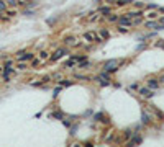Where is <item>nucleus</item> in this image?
Segmentation results:
<instances>
[{
	"instance_id": "f3484780",
	"label": "nucleus",
	"mask_w": 164,
	"mask_h": 147,
	"mask_svg": "<svg viewBox=\"0 0 164 147\" xmlns=\"http://www.w3.org/2000/svg\"><path fill=\"white\" fill-rule=\"evenodd\" d=\"M51 118H58V119H61V118H62V114H61V113H52Z\"/></svg>"
},
{
	"instance_id": "a211bd4d",
	"label": "nucleus",
	"mask_w": 164,
	"mask_h": 147,
	"mask_svg": "<svg viewBox=\"0 0 164 147\" xmlns=\"http://www.w3.org/2000/svg\"><path fill=\"white\" fill-rule=\"evenodd\" d=\"M139 23H141V18H135V20H133V26H135V25H139Z\"/></svg>"
},
{
	"instance_id": "1a4fd4ad",
	"label": "nucleus",
	"mask_w": 164,
	"mask_h": 147,
	"mask_svg": "<svg viewBox=\"0 0 164 147\" xmlns=\"http://www.w3.org/2000/svg\"><path fill=\"white\" fill-rule=\"evenodd\" d=\"M141 121H143L144 124H148V123H149V114H148V113H143V114H141Z\"/></svg>"
},
{
	"instance_id": "2eb2a0df",
	"label": "nucleus",
	"mask_w": 164,
	"mask_h": 147,
	"mask_svg": "<svg viewBox=\"0 0 164 147\" xmlns=\"http://www.w3.org/2000/svg\"><path fill=\"white\" fill-rule=\"evenodd\" d=\"M5 13L8 15V16H15V15H17V12H15V10H5Z\"/></svg>"
},
{
	"instance_id": "423d86ee",
	"label": "nucleus",
	"mask_w": 164,
	"mask_h": 147,
	"mask_svg": "<svg viewBox=\"0 0 164 147\" xmlns=\"http://www.w3.org/2000/svg\"><path fill=\"white\" fill-rule=\"evenodd\" d=\"M139 93L143 95V96H146V98H151V96H153V92H151L149 88H139Z\"/></svg>"
},
{
	"instance_id": "7ed1b4c3",
	"label": "nucleus",
	"mask_w": 164,
	"mask_h": 147,
	"mask_svg": "<svg viewBox=\"0 0 164 147\" xmlns=\"http://www.w3.org/2000/svg\"><path fill=\"white\" fill-rule=\"evenodd\" d=\"M33 57H35V54H31V52H18L17 54V60L18 62H28Z\"/></svg>"
},
{
	"instance_id": "9d476101",
	"label": "nucleus",
	"mask_w": 164,
	"mask_h": 147,
	"mask_svg": "<svg viewBox=\"0 0 164 147\" xmlns=\"http://www.w3.org/2000/svg\"><path fill=\"white\" fill-rule=\"evenodd\" d=\"M18 69H20V70H25V69H28V62H18Z\"/></svg>"
},
{
	"instance_id": "f03ea898",
	"label": "nucleus",
	"mask_w": 164,
	"mask_h": 147,
	"mask_svg": "<svg viewBox=\"0 0 164 147\" xmlns=\"http://www.w3.org/2000/svg\"><path fill=\"white\" fill-rule=\"evenodd\" d=\"M84 39L89 41V43H98V41H102L100 38H98V34L94 33V31H87V33H84Z\"/></svg>"
},
{
	"instance_id": "0eeeda50",
	"label": "nucleus",
	"mask_w": 164,
	"mask_h": 147,
	"mask_svg": "<svg viewBox=\"0 0 164 147\" xmlns=\"http://www.w3.org/2000/svg\"><path fill=\"white\" fill-rule=\"evenodd\" d=\"M148 85H149V88H153V90H156V88L159 87V83H157V82L154 80V79H151V80L148 82Z\"/></svg>"
},
{
	"instance_id": "4468645a",
	"label": "nucleus",
	"mask_w": 164,
	"mask_h": 147,
	"mask_svg": "<svg viewBox=\"0 0 164 147\" xmlns=\"http://www.w3.org/2000/svg\"><path fill=\"white\" fill-rule=\"evenodd\" d=\"M44 59H48V52H46V51H43V52L39 54V60H44Z\"/></svg>"
},
{
	"instance_id": "4be33fe9",
	"label": "nucleus",
	"mask_w": 164,
	"mask_h": 147,
	"mask_svg": "<svg viewBox=\"0 0 164 147\" xmlns=\"http://www.w3.org/2000/svg\"><path fill=\"white\" fill-rule=\"evenodd\" d=\"M157 23H161V25H164V16H161V18L157 20Z\"/></svg>"
},
{
	"instance_id": "20e7f679",
	"label": "nucleus",
	"mask_w": 164,
	"mask_h": 147,
	"mask_svg": "<svg viewBox=\"0 0 164 147\" xmlns=\"http://www.w3.org/2000/svg\"><path fill=\"white\" fill-rule=\"evenodd\" d=\"M118 23H120L122 26L133 28V20H131V18H128V16H122V18H118Z\"/></svg>"
},
{
	"instance_id": "6e6552de",
	"label": "nucleus",
	"mask_w": 164,
	"mask_h": 147,
	"mask_svg": "<svg viewBox=\"0 0 164 147\" xmlns=\"http://www.w3.org/2000/svg\"><path fill=\"white\" fill-rule=\"evenodd\" d=\"M98 38H100V39H107V38H108V31H107V30H100Z\"/></svg>"
},
{
	"instance_id": "aec40b11",
	"label": "nucleus",
	"mask_w": 164,
	"mask_h": 147,
	"mask_svg": "<svg viewBox=\"0 0 164 147\" xmlns=\"http://www.w3.org/2000/svg\"><path fill=\"white\" fill-rule=\"evenodd\" d=\"M148 16H149V18H156L157 13H156V12H151V13H148Z\"/></svg>"
},
{
	"instance_id": "b1692460",
	"label": "nucleus",
	"mask_w": 164,
	"mask_h": 147,
	"mask_svg": "<svg viewBox=\"0 0 164 147\" xmlns=\"http://www.w3.org/2000/svg\"><path fill=\"white\" fill-rule=\"evenodd\" d=\"M0 72H2V69H0Z\"/></svg>"
},
{
	"instance_id": "dca6fc26",
	"label": "nucleus",
	"mask_w": 164,
	"mask_h": 147,
	"mask_svg": "<svg viewBox=\"0 0 164 147\" xmlns=\"http://www.w3.org/2000/svg\"><path fill=\"white\" fill-rule=\"evenodd\" d=\"M64 43H66V44H74L76 39H74V38H67V39H64Z\"/></svg>"
},
{
	"instance_id": "9b49d317",
	"label": "nucleus",
	"mask_w": 164,
	"mask_h": 147,
	"mask_svg": "<svg viewBox=\"0 0 164 147\" xmlns=\"http://www.w3.org/2000/svg\"><path fill=\"white\" fill-rule=\"evenodd\" d=\"M139 142H141V137H133L130 142V146H135V144H139Z\"/></svg>"
},
{
	"instance_id": "6ab92c4d",
	"label": "nucleus",
	"mask_w": 164,
	"mask_h": 147,
	"mask_svg": "<svg viewBox=\"0 0 164 147\" xmlns=\"http://www.w3.org/2000/svg\"><path fill=\"white\" fill-rule=\"evenodd\" d=\"M118 16H115V15H112V16H108V21H117Z\"/></svg>"
},
{
	"instance_id": "ddd939ff",
	"label": "nucleus",
	"mask_w": 164,
	"mask_h": 147,
	"mask_svg": "<svg viewBox=\"0 0 164 147\" xmlns=\"http://www.w3.org/2000/svg\"><path fill=\"white\" fill-rule=\"evenodd\" d=\"M98 12H100V13H104V15H107V13H110V7H104V8H100Z\"/></svg>"
},
{
	"instance_id": "f8f14e48",
	"label": "nucleus",
	"mask_w": 164,
	"mask_h": 147,
	"mask_svg": "<svg viewBox=\"0 0 164 147\" xmlns=\"http://www.w3.org/2000/svg\"><path fill=\"white\" fill-rule=\"evenodd\" d=\"M5 10H7V3H5V2H2V0H0V13H3Z\"/></svg>"
},
{
	"instance_id": "5701e85b",
	"label": "nucleus",
	"mask_w": 164,
	"mask_h": 147,
	"mask_svg": "<svg viewBox=\"0 0 164 147\" xmlns=\"http://www.w3.org/2000/svg\"><path fill=\"white\" fill-rule=\"evenodd\" d=\"M161 80H163V82H164V77H163V79H161Z\"/></svg>"
},
{
	"instance_id": "f257e3e1",
	"label": "nucleus",
	"mask_w": 164,
	"mask_h": 147,
	"mask_svg": "<svg viewBox=\"0 0 164 147\" xmlns=\"http://www.w3.org/2000/svg\"><path fill=\"white\" fill-rule=\"evenodd\" d=\"M118 66H120V62L113 59V60H107L104 69H105V72H115V70L118 69Z\"/></svg>"
},
{
	"instance_id": "39448f33",
	"label": "nucleus",
	"mask_w": 164,
	"mask_h": 147,
	"mask_svg": "<svg viewBox=\"0 0 164 147\" xmlns=\"http://www.w3.org/2000/svg\"><path fill=\"white\" fill-rule=\"evenodd\" d=\"M64 54H67V51H66V49H58V51L51 56V60H52V62H54V60H59L62 56H64Z\"/></svg>"
},
{
	"instance_id": "412c9836",
	"label": "nucleus",
	"mask_w": 164,
	"mask_h": 147,
	"mask_svg": "<svg viewBox=\"0 0 164 147\" xmlns=\"http://www.w3.org/2000/svg\"><path fill=\"white\" fill-rule=\"evenodd\" d=\"M8 3H10L12 7H15V5H17V0H8Z\"/></svg>"
}]
</instances>
